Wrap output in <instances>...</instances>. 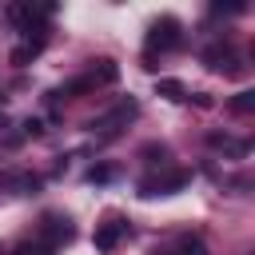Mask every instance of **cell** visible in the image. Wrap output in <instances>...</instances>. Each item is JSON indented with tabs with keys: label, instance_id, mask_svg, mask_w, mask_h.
Returning <instances> with one entry per match:
<instances>
[{
	"label": "cell",
	"instance_id": "cell-3",
	"mask_svg": "<svg viewBox=\"0 0 255 255\" xmlns=\"http://www.w3.org/2000/svg\"><path fill=\"white\" fill-rule=\"evenodd\" d=\"M135 116H139V104H135V100H124V104H116L108 116L92 120V131L100 128L104 135H116V131H120V128H128V120H135Z\"/></svg>",
	"mask_w": 255,
	"mask_h": 255
},
{
	"label": "cell",
	"instance_id": "cell-8",
	"mask_svg": "<svg viewBox=\"0 0 255 255\" xmlns=\"http://www.w3.org/2000/svg\"><path fill=\"white\" fill-rule=\"evenodd\" d=\"M207 143H211V147H219V151H227L231 159H243V155L251 151V143H247V139H231V135H219V131H211V135H207Z\"/></svg>",
	"mask_w": 255,
	"mask_h": 255
},
{
	"label": "cell",
	"instance_id": "cell-14",
	"mask_svg": "<svg viewBox=\"0 0 255 255\" xmlns=\"http://www.w3.org/2000/svg\"><path fill=\"white\" fill-rule=\"evenodd\" d=\"M88 88H92V80H88V76H80V80L64 84V96H80V92H88Z\"/></svg>",
	"mask_w": 255,
	"mask_h": 255
},
{
	"label": "cell",
	"instance_id": "cell-13",
	"mask_svg": "<svg viewBox=\"0 0 255 255\" xmlns=\"http://www.w3.org/2000/svg\"><path fill=\"white\" fill-rule=\"evenodd\" d=\"M12 255H56V251H52V247H44V243L36 239V243H20Z\"/></svg>",
	"mask_w": 255,
	"mask_h": 255
},
{
	"label": "cell",
	"instance_id": "cell-10",
	"mask_svg": "<svg viewBox=\"0 0 255 255\" xmlns=\"http://www.w3.org/2000/svg\"><path fill=\"white\" fill-rule=\"evenodd\" d=\"M171 255H207V243L199 235H179V243H175Z\"/></svg>",
	"mask_w": 255,
	"mask_h": 255
},
{
	"label": "cell",
	"instance_id": "cell-7",
	"mask_svg": "<svg viewBox=\"0 0 255 255\" xmlns=\"http://www.w3.org/2000/svg\"><path fill=\"white\" fill-rule=\"evenodd\" d=\"M203 64L215 68V72H239V68H235V56H231L227 44H211V48L203 52Z\"/></svg>",
	"mask_w": 255,
	"mask_h": 255
},
{
	"label": "cell",
	"instance_id": "cell-9",
	"mask_svg": "<svg viewBox=\"0 0 255 255\" xmlns=\"http://www.w3.org/2000/svg\"><path fill=\"white\" fill-rule=\"evenodd\" d=\"M88 80H92V84H116V80H120V68H116L112 60H96V68H92Z\"/></svg>",
	"mask_w": 255,
	"mask_h": 255
},
{
	"label": "cell",
	"instance_id": "cell-5",
	"mask_svg": "<svg viewBox=\"0 0 255 255\" xmlns=\"http://www.w3.org/2000/svg\"><path fill=\"white\" fill-rule=\"evenodd\" d=\"M128 235V223L120 219V215H108L104 223H96V251H116V243Z\"/></svg>",
	"mask_w": 255,
	"mask_h": 255
},
{
	"label": "cell",
	"instance_id": "cell-2",
	"mask_svg": "<svg viewBox=\"0 0 255 255\" xmlns=\"http://www.w3.org/2000/svg\"><path fill=\"white\" fill-rule=\"evenodd\" d=\"M179 20L175 16H159V20H151V28H147V52H171V48H179Z\"/></svg>",
	"mask_w": 255,
	"mask_h": 255
},
{
	"label": "cell",
	"instance_id": "cell-15",
	"mask_svg": "<svg viewBox=\"0 0 255 255\" xmlns=\"http://www.w3.org/2000/svg\"><path fill=\"white\" fill-rule=\"evenodd\" d=\"M88 179H92V183H108V179H112V171H108V167H92V171H88Z\"/></svg>",
	"mask_w": 255,
	"mask_h": 255
},
{
	"label": "cell",
	"instance_id": "cell-11",
	"mask_svg": "<svg viewBox=\"0 0 255 255\" xmlns=\"http://www.w3.org/2000/svg\"><path fill=\"white\" fill-rule=\"evenodd\" d=\"M155 92H159L163 100H171V104H179V100H187V88H183L179 80H159V84H155Z\"/></svg>",
	"mask_w": 255,
	"mask_h": 255
},
{
	"label": "cell",
	"instance_id": "cell-12",
	"mask_svg": "<svg viewBox=\"0 0 255 255\" xmlns=\"http://www.w3.org/2000/svg\"><path fill=\"white\" fill-rule=\"evenodd\" d=\"M231 112H255V92H239V96H231Z\"/></svg>",
	"mask_w": 255,
	"mask_h": 255
},
{
	"label": "cell",
	"instance_id": "cell-6",
	"mask_svg": "<svg viewBox=\"0 0 255 255\" xmlns=\"http://www.w3.org/2000/svg\"><path fill=\"white\" fill-rule=\"evenodd\" d=\"M44 44H48V32H40V36H28L24 44H16V48H12V64H16V68H28V64H32V60L44 52Z\"/></svg>",
	"mask_w": 255,
	"mask_h": 255
},
{
	"label": "cell",
	"instance_id": "cell-16",
	"mask_svg": "<svg viewBox=\"0 0 255 255\" xmlns=\"http://www.w3.org/2000/svg\"><path fill=\"white\" fill-rule=\"evenodd\" d=\"M24 131H28V135H40V131H44V124H40V120H28V124H24Z\"/></svg>",
	"mask_w": 255,
	"mask_h": 255
},
{
	"label": "cell",
	"instance_id": "cell-17",
	"mask_svg": "<svg viewBox=\"0 0 255 255\" xmlns=\"http://www.w3.org/2000/svg\"><path fill=\"white\" fill-rule=\"evenodd\" d=\"M0 128H8V116H4V112H0Z\"/></svg>",
	"mask_w": 255,
	"mask_h": 255
},
{
	"label": "cell",
	"instance_id": "cell-1",
	"mask_svg": "<svg viewBox=\"0 0 255 255\" xmlns=\"http://www.w3.org/2000/svg\"><path fill=\"white\" fill-rule=\"evenodd\" d=\"M72 235H76V227H72V219L68 215H56V211H48L44 219H40V243L44 247H52V251H60L64 243H72Z\"/></svg>",
	"mask_w": 255,
	"mask_h": 255
},
{
	"label": "cell",
	"instance_id": "cell-4",
	"mask_svg": "<svg viewBox=\"0 0 255 255\" xmlns=\"http://www.w3.org/2000/svg\"><path fill=\"white\" fill-rule=\"evenodd\" d=\"M187 179H191L187 171H167V175H147V179H139V195H171V191H179V187H183Z\"/></svg>",
	"mask_w": 255,
	"mask_h": 255
}]
</instances>
